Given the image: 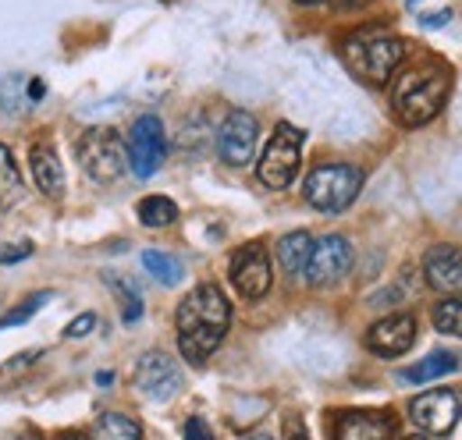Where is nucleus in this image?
I'll return each mask as SVG.
<instances>
[{
    "label": "nucleus",
    "instance_id": "1",
    "mask_svg": "<svg viewBox=\"0 0 462 440\" xmlns=\"http://www.w3.org/2000/svg\"><path fill=\"white\" fill-rule=\"evenodd\" d=\"M174 327H178V352L185 355V362L203 366L231 327V306L225 291L217 284L192 288L174 313Z\"/></svg>",
    "mask_w": 462,
    "mask_h": 440
},
{
    "label": "nucleus",
    "instance_id": "2",
    "mask_svg": "<svg viewBox=\"0 0 462 440\" xmlns=\"http://www.w3.org/2000/svg\"><path fill=\"white\" fill-rule=\"evenodd\" d=\"M448 93H452V71L445 60L430 57V60L395 75L392 110L405 128H423L427 121H434L441 114Z\"/></svg>",
    "mask_w": 462,
    "mask_h": 440
},
{
    "label": "nucleus",
    "instance_id": "3",
    "mask_svg": "<svg viewBox=\"0 0 462 440\" xmlns=\"http://www.w3.org/2000/svg\"><path fill=\"white\" fill-rule=\"evenodd\" d=\"M342 57L366 86H388L405 60V40L384 29H359L342 43Z\"/></svg>",
    "mask_w": 462,
    "mask_h": 440
},
{
    "label": "nucleus",
    "instance_id": "4",
    "mask_svg": "<svg viewBox=\"0 0 462 440\" xmlns=\"http://www.w3.org/2000/svg\"><path fill=\"white\" fill-rule=\"evenodd\" d=\"M363 188V170L352 164H320L306 174L302 196L320 214H346Z\"/></svg>",
    "mask_w": 462,
    "mask_h": 440
},
{
    "label": "nucleus",
    "instance_id": "5",
    "mask_svg": "<svg viewBox=\"0 0 462 440\" xmlns=\"http://www.w3.org/2000/svg\"><path fill=\"white\" fill-rule=\"evenodd\" d=\"M302 142H306V132L295 128L289 121H282L271 135V142L263 146V157L256 164V174L267 188L274 192H285L295 174H299V164H302Z\"/></svg>",
    "mask_w": 462,
    "mask_h": 440
},
{
    "label": "nucleus",
    "instance_id": "6",
    "mask_svg": "<svg viewBox=\"0 0 462 440\" xmlns=\"http://www.w3.org/2000/svg\"><path fill=\"white\" fill-rule=\"evenodd\" d=\"M79 164L93 181L111 185L128 170V146L115 128H89L79 139Z\"/></svg>",
    "mask_w": 462,
    "mask_h": 440
},
{
    "label": "nucleus",
    "instance_id": "7",
    "mask_svg": "<svg viewBox=\"0 0 462 440\" xmlns=\"http://www.w3.org/2000/svg\"><path fill=\"white\" fill-rule=\"evenodd\" d=\"M128 167L135 178H153L164 157H168V139H164V121L157 114H143L135 117L132 132H128Z\"/></svg>",
    "mask_w": 462,
    "mask_h": 440
},
{
    "label": "nucleus",
    "instance_id": "8",
    "mask_svg": "<svg viewBox=\"0 0 462 440\" xmlns=\"http://www.w3.org/2000/svg\"><path fill=\"white\" fill-rule=\"evenodd\" d=\"M228 277L242 298H249V302L263 298V295L271 291V284H274L267 245H263V242H245L242 249H235V252H231Z\"/></svg>",
    "mask_w": 462,
    "mask_h": 440
},
{
    "label": "nucleus",
    "instance_id": "9",
    "mask_svg": "<svg viewBox=\"0 0 462 440\" xmlns=\"http://www.w3.org/2000/svg\"><path fill=\"white\" fill-rule=\"evenodd\" d=\"M462 416V394L459 390H423L409 401V419L430 434V437H445L456 430Z\"/></svg>",
    "mask_w": 462,
    "mask_h": 440
},
{
    "label": "nucleus",
    "instance_id": "10",
    "mask_svg": "<svg viewBox=\"0 0 462 440\" xmlns=\"http://www.w3.org/2000/svg\"><path fill=\"white\" fill-rule=\"evenodd\" d=\"M352 245L342 234H324V238H313V249H310V260H306V270L302 277L313 284V288H328V284H338L342 277L352 270Z\"/></svg>",
    "mask_w": 462,
    "mask_h": 440
},
{
    "label": "nucleus",
    "instance_id": "11",
    "mask_svg": "<svg viewBox=\"0 0 462 440\" xmlns=\"http://www.w3.org/2000/svg\"><path fill=\"white\" fill-rule=\"evenodd\" d=\"M260 124L249 110H228V117L217 128V157L231 167H245L256 157Z\"/></svg>",
    "mask_w": 462,
    "mask_h": 440
},
{
    "label": "nucleus",
    "instance_id": "12",
    "mask_svg": "<svg viewBox=\"0 0 462 440\" xmlns=\"http://www.w3.org/2000/svg\"><path fill=\"white\" fill-rule=\"evenodd\" d=\"M135 387L139 394H146L150 401H171L181 390V370L171 355L164 352H146L135 366Z\"/></svg>",
    "mask_w": 462,
    "mask_h": 440
},
{
    "label": "nucleus",
    "instance_id": "13",
    "mask_svg": "<svg viewBox=\"0 0 462 440\" xmlns=\"http://www.w3.org/2000/svg\"><path fill=\"white\" fill-rule=\"evenodd\" d=\"M416 344V316L412 313H392L366 330V348L381 359L405 355Z\"/></svg>",
    "mask_w": 462,
    "mask_h": 440
},
{
    "label": "nucleus",
    "instance_id": "14",
    "mask_svg": "<svg viewBox=\"0 0 462 440\" xmlns=\"http://www.w3.org/2000/svg\"><path fill=\"white\" fill-rule=\"evenodd\" d=\"M395 419L381 408H348L335 419V440H392Z\"/></svg>",
    "mask_w": 462,
    "mask_h": 440
},
{
    "label": "nucleus",
    "instance_id": "15",
    "mask_svg": "<svg viewBox=\"0 0 462 440\" xmlns=\"http://www.w3.org/2000/svg\"><path fill=\"white\" fill-rule=\"evenodd\" d=\"M423 274L427 284L445 291V295H459L462 291V249L459 245H438L427 252L423 260Z\"/></svg>",
    "mask_w": 462,
    "mask_h": 440
},
{
    "label": "nucleus",
    "instance_id": "16",
    "mask_svg": "<svg viewBox=\"0 0 462 440\" xmlns=\"http://www.w3.org/2000/svg\"><path fill=\"white\" fill-rule=\"evenodd\" d=\"M29 167H32L36 188H40L43 196L58 199L60 192H64V167H60L58 150H54L51 142H36L32 153H29Z\"/></svg>",
    "mask_w": 462,
    "mask_h": 440
},
{
    "label": "nucleus",
    "instance_id": "17",
    "mask_svg": "<svg viewBox=\"0 0 462 440\" xmlns=\"http://www.w3.org/2000/svg\"><path fill=\"white\" fill-rule=\"evenodd\" d=\"M452 370H459V355H452V352H434V355H427L423 362L405 366L402 380L405 384H430V380H438V377H448Z\"/></svg>",
    "mask_w": 462,
    "mask_h": 440
},
{
    "label": "nucleus",
    "instance_id": "18",
    "mask_svg": "<svg viewBox=\"0 0 462 440\" xmlns=\"http://www.w3.org/2000/svg\"><path fill=\"white\" fill-rule=\"evenodd\" d=\"M310 249H313V234L310 231H291L278 242V260L291 277H302L306 270V260H310Z\"/></svg>",
    "mask_w": 462,
    "mask_h": 440
},
{
    "label": "nucleus",
    "instance_id": "19",
    "mask_svg": "<svg viewBox=\"0 0 462 440\" xmlns=\"http://www.w3.org/2000/svg\"><path fill=\"white\" fill-rule=\"evenodd\" d=\"M93 440H143V426L125 412H104L93 426Z\"/></svg>",
    "mask_w": 462,
    "mask_h": 440
},
{
    "label": "nucleus",
    "instance_id": "20",
    "mask_svg": "<svg viewBox=\"0 0 462 440\" xmlns=\"http://www.w3.org/2000/svg\"><path fill=\"white\" fill-rule=\"evenodd\" d=\"M135 214H139L143 227H171L174 220H178V203L168 199V196H146L135 206Z\"/></svg>",
    "mask_w": 462,
    "mask_h": 440
},
{
    "label": "nucleus",
    "instance_id": "21",
    "mask_svg": "<svg viewBox=\"0 0 462 440\" xmlns=\"http://www.w3.org/2000/svg\"><path fill=\"white\" fill-rule=\"evenodd\" d=\"M143 270L153 277L157 284H168V288H174V284L185 277L181 263L174 260L171 252H161V249H146V252H143Z\"/></svg>",
    "mask_w": 462,
    "mask_h": 440
},
{
    "label": "nucleus",
    "instance_id": "22",
    "mask_svg": "<svg viewBox=\"0 0 462 440\" xmlns=\"http://www.w3.org/2000/svg\"><path fill=\"white\" fill-rule=\"evenodd\" d=\"M22 199V174L14 167V157L7 146H0V214L11 210Z\"/></svg>",
    "mask_w": 462,
    "mask_h": 440
},
{
    "label": "nucleus",
    "instance_id": "23",
    "mask_svg": "<svg viewBox=\"0 0 462 440\" xmlns=\"http://www.w3.org/2000/svg\"><path fill=\"white\" fill-rule=\"evenodd\" d=\"M434 327L441 330V334L462 337V295L441 298V302L434 306Z\"/></svg>",
    "mask_w": 462,
    "mask_h": 440
},
{
    "label": "nucleus",
    "instance_id": "24",
    "mask_svg": "<svg viewBox=\"0 0 462 440\" xmlns=\"http://www.w3.org/2000/svg\"><path fill=\"white\" fill-rule=\"evenodd\" d=\"M47 298H51V291L29 295L25 302H18V306H14L11 313H4V316H0V327H4V330H7V327H22L25 320H32V316H36V313H40V309L47 306Z\"/></svg>",
    "mask_w": 462,
    "mask_h": 440
},
{
    "label": "nucleus",
    "instance_id": "25",
    "mask_svg": "<svg viewBox=\"0 0 462 440\" xmlns=\"http://www.w3.org/2000/svg\"><path fill=\"white\" fill-rule=\"evenodd\" d=\"M32 256V242H4L0 245V263H22Z\"/></svg>",
    "mask_w": 462,
    "mask_h": 440
},
{
    "label": "nucleus",
    "instance_id": "26",
    "mask_svg": "<svg viewBox=\"0 0 462 440\" xmlns=\"http://www.w3.org/2000/svg\"><path fill=\"white\" fill-rule=\"evenodd\" d=\"M93 327H97V313H82L64 327V337H86V334H93Z\"/></svg>",
    "mask_w": 462,
    "mask_h": 440
},
{
    "label": "nucleus",
    "instance_id": "27",
    "mask_svg": "<svg viewBox=\"0 0 462 440\" xmlns=\"http://www.w3.org/2000/svg\"><path fill=\"white\" fill-rule=\"evenodd\" d=\"M181 434H185V440H214V430H210V426H207V419H199V416L185 419Z\"/></svg>",
    "mask_w": 462,
    "mask_h": 440
},
{
    "label": "nucleus",
    "instance_id": "28",
    "mask_svg": "<svg viewBox=\"0 0 462 440\" xmlns=\"http://www.w3.org/2000/svg\"><path fill=\"white\" fill-rule=\"evenodd\" d=\"M285 440H310V434H306V423L291 412V416H285Z\"/></svg>",
    "mask_w": 462,
    "mask_h": 440
},
{
    "label": "nucleus",
    "instance_id": "29",
    "mask_svg": "<svg viewBox=\"0 0 462 440\" xmlns=\"http://www.w3.org/2000/svg\"><path fill=\"white\" fill-rule=\"evenodd\" d=\"M452 22V11L445 7V11H434V14H427V18H420V25L423 29H438V25H448Z\"/></svg>",
    "mask_w": 462,
    "mask_h": 440
},
{
    "label": "nucleus",
    "instance_id": "30",
    "mask_svg": "<svg viewBox=\"0 0 462 440\" xmlns=\"http://www.w3.org/2000/svg\"><path fill=\"white\" fill-rule=\"evenodd\" d=\"M43 93H47V89H43V82H40V78H36V82H32V86H29V96H32V100H40V96H43Z\"/></svg>",
    "mask_w": 462,
    "mask_h": 440
},
{
    "label": "nucleus",
    "instance_id": "31",
    "mask_svg": "<svg viewBox=\"0 0 462 440\" xmlns=\"http://www.w3.org/2000/svg\"><path fill=\"white\" fill-rule=\"evenodd\" d=\"M111 380H115V373H97V384L100 387H111Z\"/></svg>",
    "mask_w": 462,
    "mask_h": 440
},
{
    "label": "nucleus",
    "instance_id": "32",
    "mask_svg": "<svg viewBox=\"0 0 462 440\" xmlns=\"http://www.w3.org/2000/svg\"><path fill=\"white\" fill-rule=\"evenodd\" d=\"M331 4H338V7H359V4H366V0H331Z\"/></svg>",
    "mask_w": 462,
    "mask_h": 440
},
{
    "label": "nucleus",
    "instance_id": "33",
    "mask_svg": "<svg viewBox=\"0 0 462 440\" xmlns=\"http://www.w3.org/2000/svg\"><path fill=\"white\" fill-rule=\"evenodd\" d=\"M60 440H93V437H89V434H64Z\"/></svg>",
    "mask_w": 462,
    "mask_h": 440
},
{
    "label": "nucleus",
    "instance_id": "34",
    "mask_svg": "<svg viewBox=\"0 0 462 440\" xmlns=\"http://www.w3.org/2000/svg\"><path fill=\"white\" fill-rule=\"evenodd\" d=\"M14 440H43V437H40V434H32V430H25L22 437H14Z\"/></svg>",
    "mask_w": 462,
    "mask_h": 440
},
{
    "label": "nucleus",
    "instance_id": "35",
    "mask_svg": "<svg viewBox=\"0 0 462 440\" xmlns=\"http://www.w3.org/2000/svg\"><path fill=\"white\" fill-rule=\"evenodd\" d=\"M249 440H274V437H267V434H256V437H249Z\"/></svg>",
    "mask_w": 462,
    "mask_h": 440
},
{
    "label": "nucleus",
    "instance_id": "36",
    "mask_svg": "<svg viewBox=\"0 0 462 440\" xmlns=\"http://www.w3.org/2000/svg\"><path fill=\"white\" fill-rule=\"evenodd\" d=\"M295 4H317V0H295Z\"/></svg>",
    "mask_w": 462,
    "mask_h": 440
},
{
    "label": "nucleus",
    "instance_id": "37",
    "mask_svg": "<svg viewBox=\"0 0 462 440\" xmlns=\"http://www.w3.org/2000/svg\"><path fill=\"white\" fill-rule=\"evenodd\" d=\"M402 440H427V437H402Z\"/></svg>",
    "mask_w": 462,
    "mask_h": 440
}]
</instances>
